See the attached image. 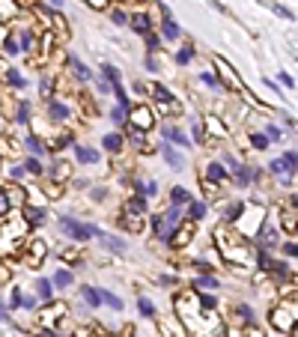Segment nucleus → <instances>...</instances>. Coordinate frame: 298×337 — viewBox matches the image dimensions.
Wrapping results in <instances>:
<instances>
[{"label": "nucleus", "instance_id": "nucleus-1", "mask_svg": "<svg viewBox=\"0 0 298 337\" xmlns=\"http://www.w3.org/2000/svg\"><path fill=\"white\" fill-rule=\"evenodd\" d=\"M60 230H63L69 239H90V236L99 233L96 227H87V224H81V221H75V218H60Z\"/></svg>", "mask_w": 298, "mask_h": 337}, {"label": "nucleus", "instance_id": "nucleus-2", "mask_svg": "<svg viewBox=\"0 0 298 337\" xmlns=\"http://www.w3.org/2000/svg\"><path fill=\"white\" fill-rule=\"evenodd\" d=\"M271 170H274V176H277L280 182H289V179H292V155L277 158V161L271 164Z\"/></svg>", "mask_w": 298, "mask_h": 337}, {"label": "nucleus", "instance_id": "nucleus-3", "mask_svg": "<svg viewBox=\"0 0 298 337\" xmlns=\"http://www.w3.org/2000/svg\"><path fill=\"white\" fill-rule=\"evenodd\" d=\"M215 66H218V72H221V81H224V84H230L232 90H242V81L235 78V72H232V69L227 66L221 57H215Z\"/></svg>", "mask_w": 298, "mask_h": 337}, {"label": "nucleus", "instance_id": "nucleus-4", "mask_svg": "<svg viewBox=\"0 0 298 337\" xmlns=\"http://www.w3.org/2000/svg\"><path fill=\"white\" fill-rule=\"evenodd\" d=\"M132 123L137 129H149L152 126V110L149 107H134L132 110Z\"/></svg>", "mask_w": 298, "mask_h": 337}, {"label": "nucleus", "instance_id": "nucleus-5", "mask_svg": "<svg viewBox=\"0 0 298 337\" xmlns=\"http://www.w3.org/2000/svg\"><path fill=\"white\" fill-rule=\"evenodd\" d=\"M45 251H48V248H45V242H42V239H36L33 245H30L27 263H30V266H42V260H45Z\"/></svg>", "mask_w": 298, "mask_h": 337}, {"label": "nucleus", "instance_id": "nucleus-6", "mask_svg": "<svg viewBox=\"0 0 298 337\" xmlns=\"http://www.w3.org/2000/svg\"><path fill=\"white\" fill-rule=\"evenodd\" d=\"M191 233H194V227H191V224H185V227H179V230H173V233H170V242H173V245H176V248H179V245H188V239H191Z\"/></svg>", "mask_w": 298, "mask_h": 337}, {"label": "nucleus", "instance_id": "nucleus-7", "mask_svg": "<svg viewBox=\"0 0 298 337\" xmlns=\"http://www.w3.org/2000/svg\"><path fill=\"white\" fill-rule=\"evenodd\" d=\"M75 155H78V161H87V164H96V161H99V152H96V149H87V146H75Z\"/></svg>", "mask_w": 298, "mask_h": 337}, {"label": "nucleus", "instance_id": "nucleus-8", "mask_svg": "<svg viewBox=\"0 0 298 337\" xmlns=\"http://www.w3.org/2000/svg\"><path fill=\"white\" fill-rule=\"evenodd\" d=\"M24 221H27V224H42V221H45V209L27 206V209H24Z\"/></svg>", "mask_w": 298, "mask_h": 337}, {"label": "nucleus", "instance_id": "nucleus-9", "mask_svg": "<svg viewBox=\"0 0 298 337\" xmlns=\"http://www.w3.org/2000/svg\"><path fill=\"white\" fill-rule=\"evenodd\" d=\"M132 27L134 30H137V33H149V27H152V24H149V15H143V12H140V15H134L132 18Z\"/></svg>", "mask_w": 298, "mask_h": 337}, {"label": "nucleus", "instance_id": "nucleus-10", "mask_svg": "<svg viewBox=\"0 0 298 337\" xmlns=\"http://www.w3.org/2000/svg\"><path fill=\"white\" fill-rule=\"evenodd\" d=\"M81 293H84V299L93 304V307H96V304H101V293H99V290H93V287H84Z\"/></svg>", "mask_w": 298, "mask_h": 337}, {"label": "nucleus", "instance_id": "nucleus-11", "mask_svg": "<svg viewBox=\"0 0 298 337\" xmlns=\"http://www.w3.org/2000/svg\"><path fill=\"white\" fill-rule=\"evenodd\" d=\"M101 143H104V149H110V152H116V149L123 146V137H120V135H107V137H104V140H101Z\"/></svg>", "mask_w": 298, "mask_h": 337}, {"label": "nucleus", "instance_id": "nucleus-12", "mask_svg": "<svg viewBox=\"0 0 298 337\" xmlns=\"http://www.w3.org/2000/svg\"><path fill=\"white\" fill-rule=\"evenodd\" d=\"M206 176L218 182V179H224V176H227V170L221 167V164H209V170H206Z\"/></svg>", "mask_w": 298, "mask_h": 337}, {"label": "nucleus", "instance_id": "nucleus-13", "mask_svg": "<svg viewBox=\"0 0 298 337\" xmlns=\"http://www.w3.org/2000/svg\"><path fill=\"white\" fill-rule=\"evenodd\" d=\"M167 137H170L173 143H179V146H188V137L182 135L179 129H167Z\"/></svg>", "mask_w": 298, "mask_h": 337}, {"label": "nucleus", "instance_id": "nucleus-14", "mask_svg": "<svg viewBox=\"0 0 298 337\" xmlns=\"http://www.w3.org/2000/svg\"><path fill=\"white\" fill-rule=\"evenodd\" d=\"M170 197H173L176 206H179V203H191V194H188L185 188H173V194H170Z\"/></svg>", "mask_w": 298, "mask_h": 337}, {"label": "nucleus", "instance_id": "nucleus-15", "mask_svg": "<svg viewBox=\"0 0 298 337\" xmlns=\"http://www.w3.org/2000/svg\"><path fill=\"white\" fill-rule=\"evenodd\" d=\"M6 81H9L12 87H24V78H21L15 69H6Z\"/></svg>", "mask_w": 298, "mask_h": 337}, {"label": "nucleus", "instance_id": "nucleus-16", "mask_svg": "<svg viewBox=\"0 0 298 337\" xmlns=\"http://www.w3.org/2000/svg\"><path fill=\"white\" fill-rule=\"evenodd\" d=\"M51 117H54V120H66V117H69V110H66V107H63V104H57V101H51Z\"/></svg>", "mask_w": 298, "mask_h": 337}, {"label": "nucleus", "instance_id": "nucleus-17", "mask_svg": "<svg viewBox=\"0 0 298 337\" xmlns=\"http://www.w3.org/2000/svg\"><path fill=\"white\" fill-rule=\"evenodd\" d=\"M36 287H39V296H42V299H51V290H54V284H51V280H39Z\"/></svg>", "mask_w": 298, "mask_h": 337}, {"label": "nucleus", "instance_id": "nucleus-18", "mask_svg": "<svg viewBox=\"0 0 298 337\" xmlns=\"http://www.w3.org/2000/svg\"><path fill=\"white\" fill-rule=\"evenodd\" d=\"M54 284H57V287H66V284H72V271H57V274H54Z\"/></svg>", "mask_w": 298, "mask_h": 337}, {"label": "nucleus", "instance_id": "nucleus-19", "mask_svg": "<svg viewBox=\"0 0 298 337\" xmlns=\"http://www.w3.org/2000/svg\"><path fill=\"white\" fill-rule=\"evenodd\" d=\"M140 313H143V316H155V307H152L149 299H140Z\"/></svg>", "mask_w": 298, "mask_h": 337}, {"label": "nucleus", "instance_id": "nucleus-20", "mask_svg": "<svg viewBox=\"0 0 298 337\" xmlns=\"http://www.w3.org/2000/svg\"><path fill=\"white\" fill-rule=\"evenodd\" d=\"M137 188H140L143 194H149V197H152V194L158 191V185H155V182H137Z\"/></svg>", "mask_w": 298, "mask_h": 337}, {"label": "nucleus", "instance_id": "nucleus-21", "mask_svg": "<svg viewBox=\"0 0 298 337\" xmlns=\"http://www.w3.org/2000/svg\"><path fill=\"white\" fill-rule=\"evenodd\" d=\"M203 215H206V206H203V203H191V218H194V221H200Z\"/></svg>", "mask_w": 298, "mask_h": 337}, {"label": "nucleus", "instance_id": "nucleus-22", "mask_svg": "<svg viewBox=\"0 0 298 337\" xmlns=\"http://www.w3.org/2000/svg\"><path fill=\"white\" fill-rule=\"evenodd\" d=\"M152 93H155V99H158V101H164V104L170 101V93H167V90L161 87V84H155V90H152Z\"/></svg>", "mask_w": 298, "mask_h": 337}, {"label": "nucleus", "instance_id": "nucleus-23", "mask_svg": "<svg viewBox=\"0 0 298 337\" xmlns=\"http://www.w3.org/2000/svg\"><path fill=\"white\" fill-rule=\"evenodd\" d=\"M164 36H167V39H176V36H179V30H176V24H173L170 18L164 21Z\"/></svg>", "mask_w": 298, "mask_h": 337}, {"label": "nucleus", "instance_id": "nucleus-24", "mask_svg": "<svg viewBox=\"0 0 298 337\" xmlns=\"http://www.w3.org/2000/svg\"><path fill=\"white\" fill-rule=\"evenodd\" d=\"M251 143H254L257 149H265V146H268V137L265 135H251Z\"/></svg>", "mask_w": 298, "mask_h": 337}, {"label": "nucleus", "instance_id": "nucleus-25", "mask_svg": "<svg viewBox=\"0 0 298 337\" xmlns=\"http://www.w3.org/2000/svg\"><path fill=\"white\" fill-rule=\"evenodd\" d=\"M72 66L78 69V75H81V78H84V81H90V69L84 66V63H81V60H72Z\"/></svg>", "mask_w": 298, "mask_h": 337}, {"label": "nucleus", "instance_id": "nucleus-26", "mask_svg": "<svg viewBox=\"0 0 298 337\" xmlns=\"http://www.w3.org/2000/svg\"><path fill=\"white\" fill-rule=\"evenodd\" d=\"M63 260H72V266H78V260H81V254H78L75 248H66V251H63Z\"/></svg>", "mask_w": 298, "mask_h": 337}, {"label": "nucleus", "instance_id": "nucleus-27", "mask_svg": "<svg viewBox=\"0 0 298 337\" xmlns=\"http://www.w3.org/2000/svg\"><path fill=\"white\" fill-rule=\"evenodd\" d=\"M101 302H107V304H110V307H116V310L123 307V302H120L116 296H110V293H101Z\"/></svg>", "mask_w": 298, "mask_h": 337}, {"label": "nucleus", "instance_id": "nucleus-28", "mask_svg": "<svg viewBox=\"0 0 298 337\" xmlns=\"http://www.w3.org/2000/svg\"><path fill=\"white\" fill-rule=\"evenodd\" d=\"M27 143H30V149H33L36 155H42V152H45V146H42V143L36 140V135H30V137H27Z\"/></svg>", "mask_w": 298, "mask_h": 337}, {"label": "nucleus", "instance_id": "nucleus-29", "mask_svg": "<svg viewBox=\"0 0 298 337\" xmlns=\"http://www.w3.org/2000/svg\"><path fill=\"white\" fill-rule=\"evenodd\" d=\"M24 170H27V173H36V176H39V173H42V164H39L36 158H30V161L24 164Z\"/></svg>", "mask_w": 298, "mask_h": 337}, {"label": "nucleus", "instance_id": "nucleus-30", "mask_svg": "<svg viewBox=\"0 0 298 337\" xmlns=\"http://www.w3.org/2000/svg\"><path fill=\"white\" fill-rule=\"evenodd\" d=\"M164 155H167V161H170L173 167H179V155H176V152H173L170 146H164Z\"/></svg>", "mask_w": 298, "mask_h": 337}, {"label": "nucleus", "instance_id": "nucleus-31", "mask_svg": "<svg viewBox=\"0 0 298 337\" xmlns=\"http://www.w3.org/2000/svg\"><path fill=\"white\" fill-rule=\"evenodd\" d=\"M9 212V197H6V191H0V218Z\"/></svg>", "mask_w": 298, "mask_h": 337}, {"label": "nucleus", "instance_id": "nucleus-32", "mask_svg": "<svg viewBox=\"0 0 298 337\" xmlns=\"http://www.w3.org/2000/svg\"><path fill=\"white\" fill-rule=\"evenodd\" d=\"M110 120H113V123H126V107H116V110L110 114Z\"/></svg>", "mask_w": 298, "mask_h": 337}, {"label": "nucleus", "instance_id": "nucleus-33", "mask_svg": "<svg viewBox=\"0 0 298 337\" xmlns=\"http://www.w3.org/2000/svg\"><path fill=\"white\" fill-rule=\"evenodd\" d=\"M194 287H200V290H203V287H218V284H215L212 277H197V280H194Z\"/></svg>", "mask_w": 298, "mask_h": 337}, {"label": "nucleus", "instance_id": "nucleus-34", "mask_svg": "<svg viewBox=\"0 0 298 337\" xmlns=\"http://www.w3.org/2000/svg\"><path fill=\"white\" fill-rule=\"evenodd\" d=\"M30 45H33V33H24L21 36V51H27Z\"/></svg>", "mask_w": 298, "mask_h": 337}, {"label": "nucleus", "instance_id": "nucleus-35", "mask_svg": "<svg viewBox=\"0 0 298 337\" xmlns=\"http://www.w3.org/2000/svg\"><path fill=\"white\" fill-rule=\"evenodd\" d=\"M27 117H30V107L21 104V110H18V123H27Z\"/></svg>", "mask_w": 298, "mask_h": 337}, {"label": "nucleus", "instance_id": "nucleus-36", "mask_svg": "<svg viewBox=\"0 0 298 337\" xmlns=\"http://www.w3.org/2000/svg\"><path fill=\"white\" fill-rule=\"evenodd\" d=\"M132 209H134V212H143V209H146L143 197H134V200H132Z\"/></svg>", "mask_w": 298, "mask_h": 337}, {"label": "nucleus", "instance_id": "nucleus-37", "mask_svg": "<svg viewBox=\"0 0 298 337\" xmlns=\"http://www.w3.org/2000/svg\"><path fill=\"white\" fill-rule=\"evenodd\" d=\"M191 57H194V51H191V48H185V51H182V54H179V63H188V60H191Z\"/></svg>", "mask_w": 298, "mask_h": 337}, {"label": "nucleus", "instance_id": "nucleus-38", "mask_svg": "<svg viewBox=\"0 0 298 337\" xmlns=\"http://www.w3.org/2000/svg\"><path fill=\"white\" fill-rule=\"evenodd\" d=\"M283 224H286V230H295V218H292V215H289V212H286V215H283Z\"/></svg>", "mask_w": 298, "mask_h": 337}, {"label": "nucleus", "instance_id": "nucleus-39", "mask_svg": "<svg viewBox=\"0 0 298 337\" xmlns=\"http://www.w3.org/2000/svg\"><path fill=\"white\" fill-rule=\"evenodd\" d=\"M283 251H286V254H289V257H295V254H298V245H295V242H289V245H286V248H283Z\"/></svg>", "mask_w": 298, "mask_h": 337}, {"label": "nucleus", "instance_id": "nucleus-40", "mask_svg": "<svg viewBox=\"0 0 298 337\" xmlns=\"http://www.w3.org/2000/svg\"><path fill=\"white\" fill-rule=\"evenodd\" d=\"M200 304H203V307H215V299H212V296H203Z\"/></svg>", "mask_w": 298, "mask_h": 337}, {"label": "nucleus", "instance_id": "nucleus-41", "mask_svg": "<svg viewBox=\"0 0 298 337\" xmlns=\"http://www.w3.org/2000/svg\"><path fill=\"white\" fill-rule=\"evenodd\" d=\"M176 221H179V212H167V224H170V227H173V224H176Z\"/></svg>", "mask_w": 298, "mask_h": 337}, {"label": "nucleus", "instance_id": "nucleus-42", "mask_svg": "<svg viewBox=\"0 0 298 337\" xmlns=\"http://www.w3.org/2000/svg\"><path fill=\"white\" fill-rule=\"evenodd\" d=\"M146 42H149V48H158V36H152V33H146Z\"/></svg>", "mask_w": 298, "mask_h": 337}, {"label": "nucleus", "instance_id": "nucleus-43", "mask_svg": "<svg viewBox=\"0 0 298 337\" xmlns=\"http://www.w3.org/2000/svg\"><path fill=\"white\" fill-rule=\"evenodd\" d=\"M239 313H242L245 319H254V310H248V307H239Z\"/></svg>", "mask_w": 298, "mask_h": 337}, {"label": "nucleus", "instance_id": "nucleus-44", "mask_svg": "<svg viewBox=\"0 0 298 337\" xmlns=\"http://www.w3.org/2000/svg\"><path fill=\"white\" fill-rule=\"evenodd\" d=\"M268 137H274V140H277V137H280V129H274V126H268Z\"/></svg>", "mask_w": 298, "mask_h": 337}, {"label": "nucleus", "instance_id": "nucleus-45", "mask_svg": "<svg viewBox=\"0 0 298 337\" xmlns=\"http://www.w3.org/2000/svg\"><path fill=\"white\" fill-rule=\"evenodd\" d=\"M21 170H24V167H12V170H9V179H18V176H21Z\"/></svg>", "mask_w": 298, "mask_h": 337}, {"label": "nucleus", "instance_id": "nucleus-46", "mask_svg": "<svg viewBox=\"0 0 298 337\" xmlns=\"http://www.w3.org/2000/svg\"><path fill=\"white\" fill-rule=\"evenodd\" d=\"M248 337H263V331H257V328H251V331H248Z\"/></svg>", "mask_w": 298, "mask_h": 337}, {"label": "nucleus", "instance_id": "nucleus-47", "mask_svg": "<svg viewBox=\"0 0 298 337\" xmlns=\"http://www.w3.org/2000/svg\"><path fill=\"white\" fill-rule=\"evenodd\" d=\"M90 3H93L96 9H101V6H104V0H90Z\"/></svg>", "mask_w": 298, "mask_h": 337}, {"label": "nucleus", "instance_id": "nucleus-48", "mask_svg": "<svg viewBox=\"0 0 298 337\" xmlns=\"http://www.w3.org/2000/svg\"><path fill=\"white\" fill-rule=\"evenodd\" d=\"M36 337H51V331H39Z\"/></svg>", "mask_w": 298, "mask_h": 337}, {"label": "nucleus", "instance_id": "nucleus-49", "mask_svg": "<svg viewBox=\"0 0 298 337\" xmlns=\"http://www.w3.org/2000/svg\"><path fill=\"white\" fill-rule=\"evenodd\" d=\"M48 3H51V6H60V3H63V0H48Z\"/></svg>", "mask_w": 298, "mask_h": 337}, {"label": "nucleus", "instance_id": "nucleus-50", "mask_svg": "<svg viewBox=\"0 0 298 337\" xmlns=\"http://www.w3.org/2000/svg\"><path fill=\"white\" fill-rule=\"evenodd\" d=\"M0 319H6V310H3V307H0Z\"/></svg>", "mask_w": 298, "mask_h": 337}, {"label": "nucleus", "instance_id": "nucleus-51", "mask_svg": "<svg viewBox=\"0 0 298 337\" xmlns=\"http://www.w3.org/2000/svg\"><path fill=\"white\" fill-rule=\"evenodd\" d=\"M292 164H298V155H292Z\"/></svg>", "mask_w": 298, "mask_h": 337}]
</instances>
